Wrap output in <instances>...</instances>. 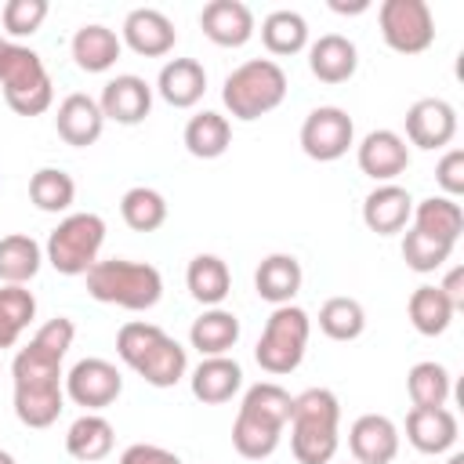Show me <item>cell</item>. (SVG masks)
I'll use <instances>...</instances> for the list:
<instances>
[{"label":"cell","instance_id":"cell-9","mask_svg":"<svg viewBox=\"0 0 464 464\" xmlns=\"http://www.w3.org/2000/svg\"><path fill=\"white\" fill-rule=\"evenodd\" d=\"M355 145V123L341 105H319L301 123V149L308 160L334 163Z\"/></svg>","mask_w":464,"mask_h":464},{"label":"cell","instance_id":"cell-14","mask_svg":"<svg viewBox=\"0 0 464 464\" xmlns=\"http://www.w3.org/2000/svg\"><path fill=\"white\" fill-rule=\"evenodd\" d=\"M120 40L141 58H163V54L174 51L178 29L160 7H134L123 18V36Z\"/></svg>","mask_w":464,"mask_h":464},{"label":"cell","instance_id":"cell-33","mask_svg":"<svg viewBox=\"0 0 464 464\" xmlns=\"http://www.w3.org/2000/svg\"><path fill=\"white\" fill-rule=\"evenodd\" d=\"M261 44L268 47V54H279V58L304 51L308 47V22H304V14H297L290 7H279V11L265 14Z\"/></svg>","mask_w":464,"mask_h":464},{"label":"cell","instance_id":"cell-8","mask_svg":"<svg viewBox=\"0 0 464 464\" xmlns=\"http://www.w3.org/2000/svg\"><path fill=\"white\" fill-rule=\"evenodd\" d=\"M377 22L395 54H420L435 44V18L424 0H384L377 7Z\"/></svg>","mask_w":464,"mask_h":464},{"label":"cell","instance_id":"cell-31","mask_svg":"<svg viewBox=\"0 0 464 464\" xmlns=\"http://www.w3.org/2000/svg\"><path fill=\"white\" fill-rule=\"evenodd\" d=\"M44 265V246L25 236V232H11L0 239V283L7 286H25Z\"/></svg>","mask_w":464,"mask_h":464},{"label":"cell","instance_id":"cell-42","mask_svg":"<svg viewBox=\"0 0 464 464\" xmlns=\"http://www.w3.org/2000/svg\"><path fill=\"white\" fill-rule=\"evenodd\" d=\"M0 319H7L11 326H18V330H25L33 319H36V297H33V290H25V286H0Z\"/></svg>","mask_w":464,"mask_h":464},{"label":"cell","instance_id":"cell-26","mask_svg":"<svg viewBox=\"0 0 464 464\" xmlns=\"http://www.w3.org/2000/svg\"><path fill=\"white\" fill-rule=\"evenodd\" d=\"M188 341L199 355H228L239 341V319L228 308H203L188 326Z\"/></svg>","mask_w":464,"mask_h":464},{"label":"cell","instance_id":"cell-4","mask_svg":"<svg viewBox=\"0 0 464 464\" xmlns=\"http://www.w3.org/2000/svg\"><path fill=\"white\" fill-rule=\"evenodd\" d=\"M0 87L7 109L18 116H40L54 102V83L44 58L18 40H0Z\"/></svg>","mask_w":464,"mask_h":464},{"label":"cell","instance_id":"cell-12","mask_svg":"<svg viewBox=\"0 0 464 464\" xmlns=\"http://www.w3.org/2000/svg\"><path fill=\"white\" fill-rule=\"evenodd\" d=\"M355 160H359V170L366 178H373L377 185H388V181H395L410 167V145H406L402 134L381 127V130H370L359 141Z\"/></svg>","mask_w":464,"mask_h":464},{"label":"cell","instance_id":"cell-43","mask_svg":"<svg viewBox=\"0 0 464 464\" xmlns=\"http://www.w3.org/2000/svg\"><path fill=\"white\" fill-rule=\"evenodd\" d=\"M435 181L450 199H457L464 192V149H446L442 152V160L435 167Z\"/></svg>","mask_w":464,"mask_h":464},{"label":"cell","instance_id":"cell-37","mask_svg":"<svg viewBox=\"0 0 464 464\" xmlns=\"http://www.w3.org/2000/svg\"><path fill=\"white\" fill-rule=\"evenodd\" d=\"M239 410L243 413H254V417H261V420H268L276 428H286L290 424V413H294V395L283 384H276V381H261V384H250L246 388Z\"/></svg>","mask_w":464,"mask_h":464},{"label":"cell","instance_id":"cell-13","mask_svg":"<svg viewBox=\"0 0 464 464\" xmlns=\"http://www.w3.org/2000/svg\"><path fill=\"white\" fill-rule=\"evenodd\" d=\"M348 450L355 464H392L399 457V428L384 413H362L348 428Z\"/></svg>","mask_w":464,"mask_h":464},{"label":"cell","instance_id":"cell-19","mask_svg":"<svg viewBox=\"0 0 464 464\" xmlns=\"http://www.w3.org/2000/svg\"><path fill=\"white\" fill-rule=\"evenodd\" d=\"M410 214H413V196H410L402 185H395V181L377 185V188L362 199V221H366V228L377 232V236H395V232H402V228L410 225Z\"/></svg>","mask_w":464,"mask_h":464},{"label":"cell","instance_id":"cell-24","mask_svg":"<svg viewBox=\"0 0 464 464\" xmlns=\"http://www.w3.org/2000/svg\"><path fill=\"white\" fill-rule=\"evenodd\" d=\"M123 51V40L116 36V29L102 25V22H91V25H80L72 33V62L83 69V72H105L116 65Z\"/></svg>","mask_w":464,"mask_h":464},{"label":"cell","instance_id":"cell-6","mask_svg":"<svg viewBox=\"0 0 464 464\" xmlns=\"http://www.w3.org/2000/svg\"><path fill=\"white\" fill-rule=\"evenodd\" d=\"M102 243H105V221L91 210H76L65 214L47 236L44 261L62 276H87L98 265Z\"/></svg>","mask_w":464,"mask_h":464},{"label":"cell","instance_id":"cell-36","mask_svg":"<svg viewBox=\"0 0 464 464\" xmlns=\"http://www.w3.org/2000/svg\"><path fill=\"white\" fill-rule=\"evenodd\" d=\"M406 392H410L413 406H446V399L453 392L450 370L442 362H435V359L413 362L410 373H406Z\"/></svg>","mask_w":464,"mask_h":464},{"label":"cell","instance_id":"cell-2","mask_svg":"<svg viewBox=\"0 0 464 464\" xmlns=\"http://www.w3.org/2000/svg\"><path fill=\"white\" fill-rule=\"evenodd\" d=\"M341 402L330 388H304L294 395L290 450L297 464H330L341 446Z\"/></svg>","mask_w":464,"mask_h":464},{"label":"cell","instance_id":"cell-16","mask_svg":"<svg viewBox=\"0 0 464 464\" xmlns=\"http://www.w3.org/2000/svg\"><path fill=\"white\" fill-rule=\"evenodd\" d=\"M54 130H58V138H62L65 145H72V149L94 145V141L102 138V130H105V116H102V109H98V98L80 94V91L65 94V98L58 102V112H54Z\"/></svg>","mask_w":464,"mask_h":464},{"label":"cell","instance_id":"cell-11","mask_svg":"<svg viewBox=\"0 0 464 464\" xmlns=\"http://www.w3.org/2000/svg\"><path fill=\"white\" fill-rule=\"evenodd\" d=\"M406 138L417 149H446L457 138V109L446 98H417L406 109Z\"/></svg>","mask_w":464,"mask_h":464},{"label":"cell","instance_id":"cell-39","mask_svg":"<svg viewBox=\"0 0 464 464\" xmlns=\"http://www.w3.org/2000/svg\"><path fill=\"white\" fill-rule=\"evenodd\" d=\"M319 330L330 341H355L366 330V308L355 297H326L319 308Z\"/></svg>","mask_w":464,"mask_h":464},{"label":"cell","instance_id":"cell-47","mask_svg":"<svg viewBox=\"0 0 464 464\" xmlns=\"http://www.w3.org/2000/svg\"><path fill=\"white\" fill-rule=\"evenodd\" d=\"M330 7H334V11H341V14H355V11H366L370 4H366V0H355V4H341V0H330Z\"/></svg>","mask_w":464,"mask_h":464},{"label":"cell","instance_id":"cell-5","mask_svg":"<svg viewBox=\"0 0 464 464\" xmlns=\"http://www.w3.org/2000/svg\"><path fill=\"white\" fill-rule=\"evenodd\" d=\"M286 98V72L272 58H250L236 65L221 83V102L236 120H261Z\"/></svg>","mask_w":464,"mask_h":464},{"label":"cell","instance_id":"cell-23","mask_svg":"<svg viewBox=\"0 0 464 464\" xmlns=\"http://www.w3.org/2000/svg\"><path fill=\"white\" fill-rule=\"evenodd\" d=\"M156 91L167 105L192 109L207 91V69L196 58H170L156 76Z\"/></svg>","mask_w":464,"mask_h":464},{"label":"cell","instance_id":"cell-49","mask_svg":"<svg viewBox=\"0 0 464 464\" xmlns=\"http://www.w3.org/2000/svg\"><path fill=\"white\" fill-rule=\"evenodd\" d=\"M0 464H14V457H11L7 450H0Z\"/></svg>","mask_w":464,"mask_h":464},{"label":"cell","instance_id":"cell-22","mask_svg":"<svg viewBox=\"0 0 464 464\" xmlns=\"http://www.w3.org/2000/svg\"><path fill=\"white\" fill-rule=\"evenodd\" d=\"M301 279H304V272L294 254H268L254 272V290L261 301L279 308V304H294Z\"/></svg>","mask_w":464,"mask_h":464},{"label":"cell","instance_id":"cell-21","mask_svg":"<svg viewBox=\"0 0 464 464\" xmlns=\"http://www.w3.org/2000/svg\"><path fill=\"white\" fill-rule=\"evenodd\" d=\"M308 69L315 80L323 83H344L355 76L359 69V51L348 36L341 33H323L312 47H308Z\"/></svg>","mask_w":464,"mask_h":464},{"label":"cell","instance_id":"cell-27","mask_svg":"<svg viewBox=\"0 0 464 464\" xmlns=\"http://www.w3.org/2000/svg\"><path fill=\"white\" fill-rule=\"evenodd\" d=\"M185 370H188V352H185L170 334H163V337L141 355V362L134 366V373H138L145 384H152V388H174V384L185 377Z\"/></svg>","mask_w":464,"mask_h":464},{"label":"cell","instance_id":"cell-40","mask_svg":"<svg viewBox=\"0 0 464 464\" xmlns=\"http://www.w3.org/2000/svg\"><path fill=\"white\" fill-rule=\"evenodd\" d=\"M450 254H453L450 243H439V239H431L417 228H406V236H402V261L413 272H435L450 261Z\"/></svg>","mask_w":464,"mask_h":464},{"label":"cell","instance_id":"cell-38","mask_svg":"<svg viewBox=\"0 0 464 464\" xmlns=\"http://www.w3.org/2000/svg\"><path fill=\"white\" fill-rule=\"evenodd\" d=\"M120 214H123L127 228H134V232H156L167 221V199L156 188H149V185H134V188L123 192Z\"/></svg>","mask_w":464,"mask_h":464},{"label":"cell","instance_id":"cell-34","mask_svg":"<svg viewBox=\"0 0 464 464\" xmlns=\"http://www.w3.org/2000/svg\"><path fill=\"white\" fill-rule=\"evenodd\" d=\"M279 439H283V428H276V424H268V420H261V417H254V413H236V420H232V446H236V453L239 457H246V460H265V457H272L276 450H279Z\"/></svg>","mask_w":464,"mask_h":464},{"label":"cell","instance_id":"cell-20","mask_svg":"<svg viewBox=\"0 0 464 464\" xmlns=\"http://www.w3.org/2000/svg\"><path fill=\"white\" fill-rule=\"evenodd\" d=\"M188 388H192V395L199 402L221 406L243 388V366L236 359H228V355H203L199 366L188 377Z\"/></svg>","mask_w":464,"mask_h":464},{"label":"cell","instance_id":"cell-28","mask_svg":"<svg viewBox=\"0 0 464 464\" xmlns=\"http://www.w3.org/2000/svg\"><path fill=\"white\" fill-rule=\"evenodd\" d=\"M112 442H116V431L112 424L102 417V413H83L69 424L65 431V450L72 460H83V464H94V460H105L112 453Z\"/></svg>","mask_w":464,"mask_h":464},{"label":"cell","instance_id":"cell-44","mask_svg":"<svg viewBox=\"0 0 464 464\" xmlns=\"http://www.w3.org/2000/svg\"><path fill=\"white\" fill-rule=\"evenodd\" d=\"M120 464H181V457L152 442H134L120 453Z\"/></svg>","mask_w":464,"mask_h":464},{"label":"cell","instance_id":"cell-3","mask_svg":"<svg viewBox=\"0 0 464 464\" xmlns=\"http://www.w3.org/2000/svg\"><path fill=\"white\" fill-rule=\"evenodd\" d=\"M83 279H87V294L94 301L116 304L127 312H149L163 297V276L149 261L109 257V261H98Z\"/></svg>","mask_w":464,"mask_h":464},{"label":"cell","instance_id":"cell-29","mask_svg":"<svg viewBox=\"0 0 464 464\" xmlns=\"http://www.w3.org/2000/svg\"><path fill=\"white\" fill-rule=\"evenodd\" d=\"M185 286H188V294L203 308H218L228 297V290H232V272H228V265L218 254H196L188 261Z\"/></svg>","mask_w":464,"mask_h":464},{"label":"cell","instance_id":"cell-46","mask_svg":"<svg viewBox=\"0 0 464 464\" xmlns=\"http://www.w3.org/2000/svg\"><path fill=\"white\" fill-rule=\"evenodd\" d=\"M18 337H22V330H18V326H11L7 319H0V348H11Z\"/></svg>","mask_w":464,"mask_h":464},{"label":"cell","instance_id":"cell-32","mask_svg":"<svg viewBox=\"0 0 464 464\" xmlns=\"http://www.w3.org/2000/svg\"><path fill=\"white\" fill-rule=\"evenodd\" d=\"M406 315H410V323H413L417 334H424V337H439V334L450 330V323H453L457 312H453V304L442 297L439 286L424 283V286H417V290L410 294V301H406Z\"/></svg>","mask_w":464,"mask_h":464},{"label":"cell","instance_id":"cell-30","mask_svg":"<svg viewBox=\"0 0 464 464\" xmlns=\"http://www.w3.org/2000/svg\"><path fill=\"white\" fill-rule=\"evenodd\" d=\"M185 149L196 156V160H218L225 156V149L232 145V123L228 116L214 112V109H203L196 112L188 123H185V134H181Z\"/></svg>","mask_w":464,"mask_h":464},{"label":"cell","instance_id":"cell-48","mask_svg":"<svg viewBox=\"0 0 464 464\" xmlns=\"http://www.w3.org/2000/svg\"><path fill=\"white\" fill-rule=\"evenodd\" d=\"M446 464H464V453H450V460Z\"/></svg>","mask_w":464,"mask_h":464},{"label":"cell","instance_id":"cell-1","mask_svg":"<svg viewBox=\"0 0 464 464\" xmlns=\"http://www.w3.org/2000/svg\"><path fill=\"white\" fill-rule=\"evenodd\" d=\"M76 326L72 319L58 315L47 319L25 348H18L11 362L14 377V417L25 428H51L65 406V384H62V359L72 348Z\"/></svg>","mask_w":464,"mask_h":464},{"label":"cell","instance_id":"cell-17","mask_svg":"<svg viewBox=\"0 0 464 464\" xmlns=\"http://www.w3.org/2000/svg\"><path fill=\"white\" fill-rule=\"evenodd\" d=\"M457 417L453 410L446 406H413L406 413V442L417 450V453H428V457H439L446 450H453L457 442Z\"/></svg>","mask_w":464,"mask_h":464},{"label":"cell","instance_id":"cell-45","mask_svg":"<svg viewBox=\"0 0 464 464\" xmlns=\"http://www.w3.org/2000/svg\"><path fill=\"white\" fill-rule=\"evenodd\" d=\"M439 290H442V297L453 304V312H460V308H464V268L453 265V268L446 272V279L439 283Z\"/></svg>","mask_w":464,"mask_h":464},{"label":"cell","instance_id":"cell-41","mask_svg":"<svg viewBox=\"0 0 464 464\" xmlns=\"http://www.w3.org/2000/svg\"><path fill=\"white\" fill-rule=\"evenodd\" d=\"M47 0H7L4 4V29L11 36H33L47 18Z\"/></svg>","mask_w":464,"mask_h":464},{"label":"cell","instance_id":"cell-7","mask_svg":"<svg viewBox=\"0 0 464 464\" xmlns=\"http://www.w3.org/2000/svg\"><path fill=\"white\" fill-rule=\"evenodd\" d=\"M308 334H312V319H308L304 308H297V304L272 308V315L265 319V330L257 337V348H254L257 366L265 373H272V377L294 373L301 366V359H304Z\"/></svg>","mask_w":464,"mask_h":464},{"label":"cell","instance_id":"cell-15","mask_svg":"<svg viewBox=\"0 0 464 464\" xmlns=\"http://www.w3.org/2000/svg\"><path fill=\"white\" fill-rule=\"evenodd\" d=\"M98 109H102L105 120L134 127V123H141L152 112V87L141 76H134V72H120V76H112L102 87Z\"/></svg>","mask_w":464,"mask_h":464},{"label":"cell","instance_id":"cell-10","mask_svg":"<svg viewBox=\"0 0 464 464\" xmlns=\"http://www.w3.org/2000/svg\"><path fill=\"white\" fill-rule=\"evenodd\" d=\"M120 392H123V373L109 359L91 355V359H80L65 373V395L76 406H83L87 413H98V410L112 406L120 399Z\"/></svg>","mask_w":464,"mask_h":464},{"label":"cell","instance_id":"cell-18","mask_svg":"<svg viewBox=\"0 0 464 464\" xmlns=\"http://www.w3.org/2000/svg\"><path fill=\"white\" fill-rule=\"evenodd\" d=\"M199 29L218 47H243L254 36V11L243 0H210L199 11Z\"/></svg>","mask_w":464,"mask_h":464},{"label":"cell","instance_id":"cell-35","mask_svg":"<svg viewBox=\"0 0 464 464\" xmlns=\"http://www.w3.org/2000/svg\"><path fill=\"white\" fill-rule=\"evenodd\" d=\"M29 199L44 214H65L76 199V181L62 167H40L29 178Z\"/></svg>","mask_w":464,"mask_h":464},{"label":"cell","instance_id":"cell-25","mask_svg":"<svg viewBox=\"0 0 464 464\" xmlns=\"http://www.w3.org/2000/svg\"><path fill=\"white\" fill-rule=\"evenodd\" d=\"M410 221H413L417 232H424V236H431L439 243H450V246H457V239L464 232V210L450 196H428V199H420L413 207Z\"/></svg>","mask_w":464,"mask_h":464}]
</instances>
